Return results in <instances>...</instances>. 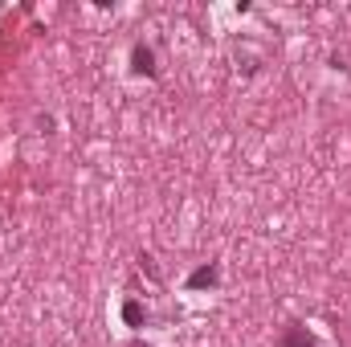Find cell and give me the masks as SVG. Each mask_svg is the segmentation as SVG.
Instances as JSON below:
<instances>
[{
  "label": "cell",
  "mask_w": 351,
  "mask_h": 347,
  "mask_svg": "<svg viewBox=\"0 0 351 347\" xmlns=\"http://www.w3.org/2000/svg\"><path fill=\"white\" fill-rule=\"evenodd\" d=\"M123 323H127V327H135V331H139V327H147V307H143V302H135V298H127V302H123Z\"/></svg>",
  "instance_id": "obj_4"
},
{
  "label": "cell",
  "mask_w": 351,
  "mask_h": 347,
  "mask_svg": "<svg viewBox=\"0 0 351 347\" xmlns=\"http://www.w3.org/2000/svg\"><path fill=\"white\" fill-rule=\"evenodd\" d=\"M274 347H319V344H315V335L306 331V323H286Z\"/></svg>",
  "instance_id": "obj_3"
},
{
  "label": "cell",
  "mask_w": 351,
  "mask_h": 347,
  "mask_svg": "<svg viewBox=\"0 0 351 347\" xmlns=\"http://www.w3.org/2000/svg\"><path fill=\"white\" fill-rule=\"evenodd\" d=\"M217 282H221V261H204V265H196L188 274L184 290H204V286H217Z\"/></svg>",
  "instance_id": "obj_2"
},
{
  "label": "cell",
  "mask_w": 351,
  "mask_h": 347,
  "mask_svg": "<svg viewBox=\"0 0 351 347\" xmlns=\"http://www.w3.org/2000/svg\"><path fill=\"white\" fill-rule=\"evenodd\" d=\"M131 347H152V344H139V339H135V344H131Z\"/></svg>",
  "instance_id": "obj_5"
},
{
  "label": "cell",
  "mask_w": 351,
  "mask_h": 347,
  "mask_svg": "<svg viewBox=\"0 0 351 347\" xmlns=\"http://www.w3.org/2000/svg\"><path fill=\"white\" fill-rule=\"evenodd\" d=\"M131 74H139V78H160V66H156V49H152V45L135 41V49H131Z\"/></svg>",
  "instance_id": "obj_1"
}]
</instances>
